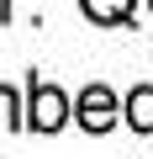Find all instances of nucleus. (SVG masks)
Here are the masks:
<instances>
[{
    "mask_svg": "<svg viewBox=\"0 0 153 159\" xmlns=\"http://www.w3.org/2000/svg\"><path fill=\"white\" fill-rule=\"evenodd\" d=\"M27 122L37 133H58L69 122V96L58 85H42V80H32V96H27Z\"/></svg>",
    "mask_w": 153,
    "mask_h": 159,
    "instance_id": "obj_1",
    "label": "nucleus"
},
{
    "mask_svg": "<svg viewBox=\"0 0 153 159\" xmlns=\"http://www.w3.org/2000/svg\"><path fill=\"white\" fill-rule=\"evenodd\" d=\"M74 117H79V127H90V133H106L116 122V96L106 85H85L79 101H74Z\"/></svg>",
    "mask_w": 153,
    "mask_h": 159,
    "instance_id": "obj_2",
    "label": "nucleus"
},
{
    "mask_svg": "<svg viewBox=\"0 0 153 159\" xmlns=\"http://www.w3.org/2000/svg\"><path fill=\"white\" fill-rule=\"evenodd\" d=\"M127 122L137 133H153V80L137 85V90H127Z\"/></svg>",
    "mask_w": 153,
    "mask_h": 159,
    "instance_id": "obj_3",
    "label": "nucleus"
},
{
    "mask_svg": "<svg viewBox=\"0 0 153 159\" xmlns=\"http://www.w3.org/2000/svg\"><path fill=\"white\" fill-rule=\"evenodd\" d=\"M79 6H85V16H90V21L116 27V21H127V16H132V6H137V0H79Z\"/></svg>",
    "mask_w": 153,
    "mask_h": 159,
    "instance_id": "obj_4",
    "label": "nucleus"
},
{
    "mask_svg": "<svg viewBox=\"0 0 153 159\" xmlns=\"http://www.w3.org/2000/svg\"><path fill=\"white\" fill-rule=\"evenodd\" d=\"M0 122H6V127H27V117H21V106H16V96H11L6 85H0Z\"/></svg>",
    "mask_w": 153,
    "mask_h": 159,
    "instance_id": "obj_5",
    "label": "nucleus"
}]
</instances>
